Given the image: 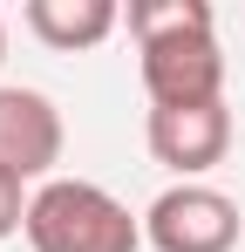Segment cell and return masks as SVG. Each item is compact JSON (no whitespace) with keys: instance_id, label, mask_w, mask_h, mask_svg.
Returning a JSON list of instances; mask_svg holds the SVG:
<instances>
[{"instance_id":"1","label":"cell","mask_w":245,"mask_h":252,"mask_svg":"<svg viewBox=\"0 0 245 252\" xmlns=\"http://www.w3.org/2000/svg\"><path fill=\"white\" fill-rule=\"evenodd\" d=\"M136 68L150 109L184 102H225V55H218V14L204 0H136L129 7Z\"/></svg>"},{"instance_id":"2","label":"cell","mask_w":245,"mask_h":252,"mask_svg":"<svg viewBox=\"0 0 245 252\" xmlns=\"http://www.w3.org/2000/svg\"><path fill=\"white\" fill-rule=\"evenodd\" d=\"M21 232L34 252H143V218L89 177H48L28 198Z\"/></svg>"},{"instance_id":"3","label":"cell","mask_w":245,"mask_h":252,"mask_svg":"<svg viewBox=\"0 0 245 252\" xmlns=\"http://www.w3.org/2000/svg\"><path fill=\"white\" fill-rule=\"evenodd\" d=\"M245 211L218 184H170L143 211V246L150 252H239Z\"/></svg>"},{"instance_id":"4","label":"cell","mask_w":245,"mask_h":252,"mask_svg":"<svg viewBox=\"0 0 245 252\" xmlns=\"http://www.w3.org/2000/svg\"><path fill=\"white\" fill-rule=\"evenodd\" d=\"M61 150H68V129H61L55 95L7 82L0 89V170H14L21 184H34V177L48 184L55 164H61Z\"/></svg>"},{"instance_id":"5","label":"cell","mask_w":245,"mask_h":252,"mask_svg":"<svg viewBox=\"0 0 245 252\" xmlns=\"http://www.w3.org/2000/svg\"><path fill=\"white\" fill-rule=\"evenodd\" d=\"M143 143H150V157L170 164L184 184H204V170H218V164H225V150H232V109H225V102L150 109Z\"/></svg>"},{"instance_id":"6","label":"cell","mask_w":245,"mask_h":252,"mask_svg":"<svg viewBox=\"0 0 245 252\" xmlns=\"http://www.w3.org/2000/svg\"><path fill=\"white\" fill-rule=\"evenodd\" d=\"M28 34L48 48H61V55H82V48L109 41L122 28V7L116 0H28Z\"/></svg>"},{"instance_id":"7","label":"cell","mask_w":245,"mask_h":252,"mask_svg":"<svg viewBox=\"0 0 245 252\" xmlns=\"http://www.w3.org/2000/svg\"><path fill=\"white\" fill-rule=\"evenodd\" d=\"M21 225H28V184L14 170H0V239H14Z\"/></svg>"},{"instance_id":"8","label":"cell","mask_w":245,"mask_h":252,"mask_svg":"<svg viewBox=\"0 0 245 252\" xmlns=\"http://www.w3.org/2000/svg\"><path fill=\"white\" fill-rule=\"evenodd\" d=\"M0 62H7V21H0Z\"/></svg>"}]
</instances>
